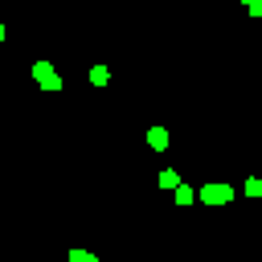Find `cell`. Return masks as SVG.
I'll list each match as a JSON object with an SVG mask.
<instances>
[{
    "label": "cell",
    "instance_id": "cell-8",
    "mask_svg": "<svg viewBox=\"0 0 262 262\" xmlns=\"http://www.w3.org/2000/svg\"><path fill=\"white\" fill-rule=\"evenodd\" d=\"M0 41H4V25H0Z\"/></svg>",
    "mask_w": 262,
    "mask_h": 262
},
{
    "label": "cell",
    "instance_id": "cell-2",
    "mask_svg": "<svg viewBox=\"0 0 262 262\" xmlns=\"http://www.w3.org/2000/svg\"><path fill=\"white\" fill-rule=\"evenodd\" d=\"M33 70H37V78H41V86H57V74L49 70V61H37Z\"/></svg>",
    "mask_w": 262,
    "mask_h": 262
},
{
    "label": "cell",
    "instance_id": "cell-4",
    "mask_svg": "<svg viewBox=\"0 0 262 262\" xmlns=\"http://www.w3.org/2000/svg\"><path fill=\"white\" fill-rule=\"evenodd\" d=\"M172 192H176V201H180V205H192V201H196V192H192L188 184H176Z\"/></svg>",
    "mask_w": 262,
    "mask_h": 262
},
{
    "label": "cell",
    "instance_id": "cell-7",
    "mask_svg": "<svg viewBox=\"0 0 262 262\" xmlns=\"http://www.w3.org/2000/svg\"><path fill=\"white\" fill-rule=\"evenodd\" d=\"M106 78H111V74H106V70H102V66H94V70H90V82H94V86H102V82H106Z\"/></svg>",
    "mask_w": 262,
    "mask_h": 262
},
{
    "label": "cell",
    "instance_id": "cell-1",
    "mask_svg": "<svg viewBox=\"0 0 262 262\" xmlns=\"http://www.w3.org/2000/svg\"><path fill=\"white\" fill-rule=\"evenodd\" d=\"M229 196H233L229 184H205V188H201V201H205V205H225Z\"/></svg>",
    "mask_w": 262,
    "mask_h": 262
},
{
    "label": "cell",
    "instance_id": "cell-3",
    "mask_svg": "<svg viewBox=\"0 0 262 262\" xmlns=\"http://www.w3.org/2000/svg\"><path fill=\"white\" fill-rule=\"evenodd\" d=\"M147 143H151L156 151H160V147H168V131H164V127H151V131H147Z\"/></svg>",
    "mask_w": 262,
    "mask_h": 262
},
{
    "label": "cell",
    "instance_id": "cell-6",
    "mask_svg": "<svg viewBox=\"0 0 262 262\" xmlns=\"http://www.w3.org/2000/svg\"><path fill=\"white\" fill-rule=\"evenodd\" d=\"M70 262H98L90 250H70Z\"/></svg>",
    "mask_w": 262,
    "mask_h": 262
},
{
    "label": "cell",
    "instance_id": "cell-5",
    "mask_svg": "<svg viewBox=\"0 0 262 262\" xmlns=\"http://www.w3.org/2000/svg\"><path fill=\"white\" fill-rule=\"evenodd\" d=\"M176 184H180V176H176L172 168H164V172H160V188H176Z\"/></svg>",
    "mask_w": 262,
    "mask_h": 262
}]
</instances>
